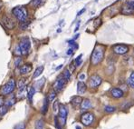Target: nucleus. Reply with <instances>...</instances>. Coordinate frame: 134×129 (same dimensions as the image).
Here are the masks:
<instances>
[{"mask_svg":"<svg viewBox=\"0 0 134 129\" xmlns=\"http://www.w3.org/2000/svg\"><path fill=\"white\" fill-rule=\"evenodd\" d=\"M86 89H87V86H86V85L84 84L83 82H82V81L78 82V84H77V93L78 94H80V95L84 94Z\"/></svg>","mask_w":134,"mask_h":129,"instance_id":"15","label":"nucleus"},{"mask_svg":"<svg viewBox=\"0 0 134 129\" xmlns=\"http://www.w3.org/2000/svg\"><path fill=\"white\" fill-rule=\"evenodd\" d=\"M100 24H102V20H100V18H96L95 22H94V27H99Z\"/></svg>","mask_w":134,"mask_h":129,"instance_id":"33","label":"nucleus"},{"mask_svg":"<svg viewBox=\"0 0 134 129\" xmlns=\"http://www.w3.org/2000/svg\"><path fill=\"white\" fill-rule=\"evenodd\" d=\"M2 6H3V4H2V2H1V0H0V9H1V7H2Z\"/></svg>","mask_w":134,"mask_h":129,"instance_id":"41","label":"nucleus"},{"mask_svg":"<svg viewBox=\"0 0 134 129\" xmlns=\"http://www.w3.org/2000/svg\"><path fill=\"white\" fill-rule=\"evenodd\" d=\"M47 98H48L49 102H52L53 100H54V98L56 97V91L55 90H52L49 92L48 96H46Z\"/></svg>","mask_w":134,"mask_h":129,"instance_id":"20","label":"nucleus"},{"mask_svg":"<svg viewBox=\"0 0 134 129\" xmlns=\"http://www.w3.org/2000/svg\"><path fill=\"white\" fill-rule=\"evenodd\" d=\"M67 109L65 108V106L61 105L60 107H59V115H58V119L60 121V124L62 126H64L66 122V118H67Z\"/></svg>","mask_w":134,"mask_h":129,"instance_id":"8","label":"nucleus"},{"mask_svg":"<svg viewBox=\"0 0 134 129\" xmlns=\"http://www.w3.org/2000/svg\"><path fill=\"white\" fill-rule=\"evenodd\" d=\"M7 113V106H1V107H0V116H5Z\"/></svg>","mask_w":134,"mask_h":129,"instance_id":"25","label":"nucleus"},{"mask_svg":"<svg viewBox=\"0 0 134 129\" xmlns=\"http://www.w3.org/2000/svg\"><path fill=\"white\" fill-rule=\"evenodd\" d=\"M104 57V47L98 45L95 47L94 50L92 51V56H91V62L93 65L100 64Z\"/></svg>","mask_w":134,"mask_h":129,"instance_id":"1","label":"nucleus"},{"mask_svg":"<svg viewBox=\"0 0 134 129\" xmlns=\"http://www.w3.org/2000/svg\"><path fill=\"white\" fill-rule=\"evenodd\" d=\"M53 107H54V112H57V110H58V108L60 107V106H59V102L58 101H55V102H54V106H53Z\"/></svg>","mask_w":134,"mask_h":129,"instance_id":"32","label":"nucleus"},{"mask_svg":"<svg viewBox=\"0 0 134 129\" xmlns=\"http://www.w3.org/2000/svg\"><path fill=\"white\" fill-rule=\"evenodd\" d=\"M48 105H49V100L47 97H45L44 101V105H43V107H42V114H45L48 110Z\"/></svg>","mask_w":134,"mask_h":129,"instance_id":"18","label":"nucleus"},{"mask_svg":"<svg viewBox=\"0 0 134 129\" xmlns=\"http://www.w3.org/2000/svg\"><path fill=\"white\" fill-rule=\"evenodd\" d=\"M2 23L4 24L7 28L8 29H13L14 27H15V22L12 17H10L7 15H4L3 17H2Z\"/></svg>","mask_w":134,"mask_h":129,"instance_id":"10","label":"nucleus"},{"mask_svg":"<svg viewBox=\"0 0 134 129\" xmlns=\"http://www.w3.org/2000/svg\"><path fill=\"white\" fill-rule=\"evenodd\" d=\"M121 12L123 15H132L134 13V7L130 5L129 3H126L122 6Z\"/></svg>","mask_w":134,"mask_h":129,"instance_id":"11","label":"nucleus"},{"mask_svg":"<svg viewBox=\"0 0 134 129\" xmlns=\"http://www.w3.org/2000/svg\"><path fill=\"white\" fill-rule=\"evenodd\" d=\"M15 81L14 78H11L7 84L5 85L1 89V94L3 96H7V95H10L14 90H15Z\"/></svg>","mask_w":134,"mask_h":129,"instance_id":"4","label":"nucleus"},{"mask_svg":"<svg viewBox=\"0 0 134 129\" xmlns=\"http://www.w3.org/2000/svg\"><path fill=\"white\" fill-rule=\"evenodd\" d=\"M130 77H131V78H133V79H134V72L131 73V76H130Z\"/></svg>","mask_w":134,"mask_h":129,"instance_id":"40","label":"nucleus"},{"mask_svg":"<svg viewBox=\"0 0 134 129\" xmlns=\"http://www.w3.org/2000/svg\"><path fill=\"white\" fill-rule=\"evenodd\" d=\"M111 95L115 98H121L124 96V91L121 88H112L111 90Z\"/></svg>","mask_w":134,"mask_h":129,"instance_id":"12","label":"nucleus"},{"mask_svg":"<svg viewBox=\"0 0 134 129\" xmlns=\"http://www.w3.org/2000/svg\"><path fill=\"white\" fill-rule=\"evenodd\" d=\"M75 67H76V65H74V62H72V64H71V65H70L71 71H72V72H74V68H75Z\"/></svg>","mask_w":134,"mask_h":129,"instance_id":"36","label":"nucleus"},{"mask_svg":"<svg viewBox=\"0 0 134 129\" xmlns=\"http://www.w3.org/2000/svg\"><path fill=\"white\" fill-rule=\"evenodd\" d=\"M66 79L64 77V75H61V76H59L58 78L56 79V81L54 82V90H55L56 92H60V91H62L63 89H64V86H65L66 84Z\"/></svg>","mask_w":134,"mask_h":129,"instance_id":"6","label":"nucleus"},{"mask_svg":"<svg viewBox=\"0 0 134 129\" xmlns=\"http://www.w3.org/2000/svg\"><path fill=\"white\" fill-rule=\"evenodd\" d=\"M63 75H64V77L66 79V81L70 80V78H71V73H70V71H69L68 69H65V70H64V74H63Z\"/></svg>","mask_w":134,"mask_h":129,"instance_id":"24","label":"nucleus"},{"mask_svg":"<svg viewBox=\"0 0 134 129\" xmlns=\"http://www.w3.org/2000/svg\"><path fill=\"white\" fill-rule=\"evenodd\" d=\"M15 129H25V126L24 123H20V124H18V125L15 126Z\"/></svg>","mask_w":134,"mask_h":129,"instance_id":"30","label":"nucleus"},{"mask_svg":"<svg viewBox=\"0 0 134 129\" xmlns=\"http://www.w3.org/2000/svg\"><path fill=\"white\" fill-rule=\"evenodd\" d=\"M44 120H43V119H39V120L36 121V123H35V128L44 129Z\"/></svg>","mask_w":134,"mask_h":129,"instance_id":"21","label":"nucleus"},{"mask_svg":"<svg viewBox=\"0 0 134 129\" xmlns=\"http://www.w3.org/2000/svg\"><path fill=\"white\" fill-rule=\"evenodd\" d=\"M19 49H20L21 55H27L29 53V50H30L31 47V42L29 40V38L27 37H25V38H22L19 42V45H18Z\"/></svg>","mask_w":134,"mask_h":129,"instance_id":"3","label":"nucleus"},{"mask_svg":"<svg viewBox=\"0 0 134 129\" xmlns=\"http://www.w3.org/2000/svg\"><path fill=\"white\" fill-rule=\"evenodd\" d=\"M29 24H30V21H23V22H20V28L21 29H26L28 27Z\"/></svg>","mask_w":134,"mask_h":129,"instance_id":"23","label":"nucleus"},{"mask_svg":"<svg viewBox=\"0 0 134 129\" xmlns=\"http://www.w3.org/2000/svg\"><path fill=\"white\" fill-rule=\"evenodd\" d=\"M68 43H69V45H70L71 47H72V48H77V47H78V45H76V43L74 42V40H70Z\"/></svg>","mask_w":134,"mask_h":129,"instance_id":"31","label":"nucleus"},{"mask_svg":"<svg viewBox=\"0 0 134 129\" xmlns=\"http://www.w3.org/2000/svg\"><path fill=\"white\" fill-rule=\"evenodd\" d=\"M43 0H31L30 5L34 7H38L42 4Z\"/></svg>","mask_w":134,"mask_h":129,"instance_id":"22","label":"nucleus"},{"mask_svg":"<svg viewBox=\"0 0 134 129\" xmlns=\"http://www.w3.org/2000/svg\"><path fill=\"white\" fill-rule=\"evenodd\" d=\"M84 78H85V75H84V74H81L80 75H79V79H80L81 81L83 80Z\"/></svg>","mask_w":134,"mask_h":129,"instance_id":"38","label":"nucleus"},{"mask_svg":"<svg viewBox=\"0 0 134 129\" xmlns=\"http://www.w3.org/2000/svg\"><path fill=\"white\" fill-rule=\"evenodd\" d=\"M82 100H83V99H82L80 96H75L72 98V100H71V104H72V106L76 107V106H81Z\"/></svg>","mask_w":134,"mask_h":129,"instance_id":"14","label":"nucleus"},{"mask_svg":"<svg viewBox=\"0 0 134 129\" xmlns=\"http://www.w3.org/2000/svg\"><path fill=\"white\" fill-rule=\"evenodd\" d=\"M84 11H85V8H82V10H81V11H79V12H78V14H77V15H78V16H81V15H82V13H83V12H84Z\"/></svg>","mask_w":134,"mask_h":129,"instance_id":"39","label":"nucleus"},{"mask_svg":"<svg viewBox=\"0 0 134 129\" xmlns=\"http://www.w3.org/2000/svg\"><path fill=\"white\" fill-rule=\"evenodd\" d=\"M21 64H22V58H20V57H15V66H19Z\"/></svg>","mask_w":134,"mask_h":129,"instance_id":"29","label":"nucleus"},{"mask_svg":"<svg viewBox=\"0 0 134 129\" xmlns=\"http://www.w3.org/2000/svg\"><path fill=\"white\" fill-rule=\"evenodd\" d=\"M102 77L98 75H92L89 79V86L92 88H97L98 86L102 84Z\"/></svg>","mask_w":134,"mask_h":129,"instance_id":"9","label":"nucleus"},{"mask_svg":"<svg viewBox=\"0 0 134 129\" xmlns=\"http://www.w3.org/2000/svg\"><path fill=\"white\" fill-rule=\"evenodd\" d=\"M104 110H105V112H107V113H111V112H114V111H115V107L107 106L104 107Z\"/></svg>","mask_w":134,"mask_h":129,"instance_id":"28","label":"nucleus"},{"mask_svg":"<svg viewBox=\"0 0 134 129\" xmlns=\"http://www.w3.org/2000/svg\"><path fill=\"white\" fill-rule=\"evenodd\" d=\"M112 50L115 54L118 55H124L129 51V47L123 44H117L112 47Z\"/></svg>","mask_w":134,"mask_h":129,"instance_id":"7","label":"nucleus"},{"mask_svg":"<svg viewBox=\"0 0 134 129\" xmlns=\"http://www.w3.org/2000/svg\"><path fill=\"white\" fill-rule=\"evenodd\" d=\"M76 129H81L80 126H76Z\"/></svg>","mask_w":134,"mask_h":129,"instance_id":"42","label":"nucleus"},{"mask_svg":"<svg viewBox=\"0 0 134 129\" xmlns=\"http://www.w3.org/2000/svg\"><path fill=\"white\" fill-rule=\"evenodd\" d=\"M4 103H5V99H4V96H0V107L3 106Z\"/></svg>","mask_w":134,"mask_h":129,"instance_id":"35","label":"nucleus"},{"mask_svg":"<svg viewBox=\"0 0 134 129\" xmlns=\"http://www.w3.org/2000/svg\"><path fill=\"white\" fill-rule=\"evenodd\" d=\"M128 83H129L130 86H131L132 88H134V79L133 78H131V77H130L129 80H128Z\"/></svg>","mask_w":134,"mask_h":129,"instance_id":"34","label":"nucleus"},{"mask_svg":"<svg viewBox=\"0 0 134 129\" xmlns=\"http://www.w3.org/2000/svg\"><path fill=\"white\" fill-rule=\"evenodd\" d=\"M12 13H13V15L20 22L25 21L27 17H28V12H27V9L25 8V7H15V8H13V10H12Z\"/></svg>","mask_w":134,"mask_h":129,"instance_id":"2","label":"nucleus"},{"mask_svg":"<svg viewBox=\"0 0 134 129\" xmlns=\"http://www.w3.org/2000/svg\"><path fill=\"white\" fill-rule=\"evenodd\" d=\"M72 53H74V48H69L68 51H67V55H72Z\"/></svg>","mask_w":134,"mask_h":129,"instance_id":"37","label":"nucleus"},{"mask_svg":"<svg viewBox=\"0 0 134 129\" xmlns=\"http://www.w3.org/2000/svg\"><path fill=\"white\" fill-rule=\"evenodd\" d=\"M35 87H30L28 90V95H27V97H28V101L30 103H32V100H33V97H34V95H35Z\"/></svg>","mask_w":134,"mask_h":129,"instance_id":"17","label":"nucleus"},{"mask_svg":"<svg viewBox=\"0 0 134 129\" xmlns=\"http://www.w3.org/2000/svg\"><path fill=\"white\" fill-rule=\"evenodd\" d=\"M32 70V65L31 64H25L20 67V74L21 75H26Z\"/></svg>","mask_w":134,"mask_h":129,"instance_id":"13","label":"nucleus"},{"mask_svg":"<svg viewBox=\"0 0 134 129\" xmlns=\"http://www.w3.org/2000/svg\"><path fill=\"white\" fill-rule=\"evenodd\" d=\"M92 107V103L89 99H83L81 104V109L82 110H88Z\"/></svg>","mask_w":134,"mask_h":129,"instance_id":"16","label":"nucleus"},{"mask_svg":"<svg viewBox=\"0 0 134 129\" xmlns=\"http://www.w3.org/2000/svg\"><path fill=\"white\" fill-rule=\"evenodd\" d=\"M82 55H80L79 56L76 57V59L74 60V64H75L76 66H79V65L82 64Z\"/></svg>","mask_w":134,"mask_h":129,"instance_id":"27","label":"nucleus"},{"mask_svg":"<svg viewBox=\"0 0 134 129\" xmlns=\"http://www.w3.org/2000/svg\"><path fill=\"white\" fill-rule=\"evenodd\" d=\"M43 71H44V66L37 67L36 70H35V72L34 73V75H33V78H36V77H38L39 75L43 73Z\"/></svg>","mask_w":134,"mask_h":129,"instance_id":"19","label":"nucleus"},{"mask_svg":"<svg viewBox=\"0 0 134 129\" xmlns=\"http://www.w3.org/2000/svg\"><path fill=\"white\" fill-rule=\"evenodd\" d=\"M93 120H94V116L92 113H89V112L84 113V114H82V116H81V122L85 126H91V125L92 124V122H93Z\"/></svg>","mask_w":134,"mask_h":129,"instance_id":"5","label":"nucleus"},{"mask_svg":"<svg viewBox=\"0 0 134 129\" xmlns=\"http://www.w3.org/2000/svg\"><path fill=\"white\" fill-rule=\"evenodd\" d=\"M15 103V96H12L10 99H8L7 102V106H13L14 104Z\"/></svg>","mask_w":134,"mask_h":129,"instance_id":"26","label":"nucleus"}]
</instances>
